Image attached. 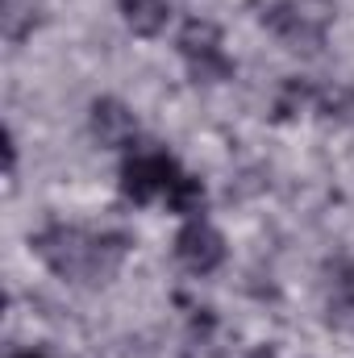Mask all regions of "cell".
Returning a JSON list of instances; mask_svg holds the SVG:
<instances>
[{
    "instance_id": "obj_1",
    "label": "cell",
    "mask_w": 354,
    "mask_h": 358,
    "mask_svg": "<svg viewBox=\"0 0 354 358\" xmlns=\"http://www.w3.org/2000/svg\"><path fill=\"white\" fill-rule=\"evenodd\" d=\"M34 250L42 255V263L63 275V279H104L113 275L121 255H125V238H96L76 225H50L34 238Z\"/></svg>"
},
{
    "instance_id": "obj_2",
    "label": "cell",
    "mask_w": 354,
    "mask_h": 358,
    "mask_svg": "<svg viewBox=\"0 0 354 358\" xmlns=\"http://www.w3.org/2000/svg\"><path fill=\"white\" fill-rule=\"evenodd\" d=\"M179 55L187 59V71L204 84H221L234 76V63L229 55L221 50V29L213 21H200L192 17L183 29H179Z\"/></svg>"
},
{
    "instance_id": "obj_3",
    "label": "cell",
    "mask_w": 354,
    "mask_h": 358,
    "mask_svg": "<svg viewBox=\"0 0 354 358\" xmlns=\"http://www.w3.org/2000/svg\"><path fill=\"white\" fill-rule=\"evenodd\" d=\"M183 176L179 163L171 155H129L125 167H121V192L134 200V204H150L155 196H167V187Z\"/></svg>"
},
{
    "instance_id": "obj_4",
    "label": "cell",
    "mask_w": 354,
    "mask_h": 358,
    "mask_svg": "<svg viewBox=\"0 0 354 358\" xmlns=\"http://www.w3.org/2000/svg\"><path fill=\"white\" fill-rule=\"evenodd\" d=\"M176 259L187 271H196V275H208V271L221 267V259H225V238L208 221L192 217L176 238Z\"/></svg>"
},
{
    "instance_id": "obj_5",
    "label": "cell",
    "mask_w": 354,
    "mask_h": 358,
    "mask_svg": "<svg viewBox=\"0 0 354 358\" xmlns=\"http://www.w3.org/2000/svg\"><path fill=\"white\" fill-rule=\"evenodd\" d=\"M92 134H96V142H100V146L125 150V146L138 138V121H134V113H129L121 100L104 96V100H96V104H92Z\"/></svg>"
},
{
    "instance_id": "obj_6",
    "label": "cell",
    "mask_w": 354,
    "mask_h": 358,
    "mask_svg": "<svg viewBox=\"0 0 354 358\" xmlns=\"http://www.w3.org/2000/svg\"><path fill=\"white\" fill-rule=\"evenodd\" d=\"M121 17L138 38H155V34H163L171 8H167V0H121Z\"/></svg>"
},
{
    "instance_id": "obj_7",
    "label": "cell",
    "mask_w": 354,
    "mask_h": 358,
    "mask_svg": "<svg viewBox=\"0 0 354 358\" xmlns=\"http://www.w3.org/2000/svg\"><path fill=\"white\" fill-rule=\"evenodd\" d=\"M167 208L179 213V217H196L204 208V183L196 176H179L171 187H167Z\"/></svg>"
},
{
    "instance_id": "obj_8",
    "label": "cell",
    "mask_w": 354,
    "mask_h": 358,
    "mask_svg": "<svg viewBox=\"0 0 354 358\" xmlns=\"http://www.w3.org/2000/svg\"><path fill=\"white\" fill-rule=\"evenodd\" d=\"M187 358H221V355H217L208 342H200V346H192V350H187Z\"/></svg>"
},
{
    "instance_id": "obj_9",
    "label": "cell",
    "mask_w": 354,
    "mask_h": 358,
    "mask_svg": "<svg viewBox=\"0 0 354 358\" xmlns=\"http://www.w3.org/2000/svg\"><path fill=\"white\" fill-rule=\"evenodd\" d=\"M250 358H275V350H267V346H259V350H255Z\"/></svg>"
},
{
    "instance_id": "obj_10",
    "label": "cell",
    "mask_w": 354,
    "mask_h": 358,
    "mask_svg": "<svg viewBox=\"0 0 354 358\" xmlns=\"http://www.w3.org/2000/svg\"><path fill=\"white\" fill-rule=\"evenodd\" d=\"M13 358H46V355H34V350H25V355H13Z\"/></svg>"
}]
</instances>
